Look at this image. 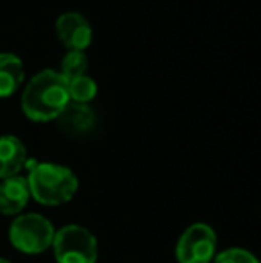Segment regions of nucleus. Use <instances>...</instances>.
I'll use <instances>...</instances> for the list:
<instances>
[{"label":"nucleus","instance_id":"14","mask_svg":"<svg viewBox=\"0 0 261 263\" xmlns=\"http://www.w3.org/2000/svg\"><path fill=\"white\" fill-rule=\"evenodd\" d=\"M0 263H13V261H9V260H6V258H0Z\"/></svg>","mask_w":261,"mask_h":263},{"label":"nucleus","instance_id":"7","mask_svg":"<svg viewBox=\"0 0 261 263\" xmlns=\"http://www.w3.org/2000/svg\"><path fill=\"white\" fill-rule=\"evenodd\" d=\"M27 165V149L18 136H0V179L18 176Z\"/></svg>","mask_w":261,"mask_h":263},{"label":"nucleus","instance_id":"8","mask_svg":"<svg viewBox=\"0 0 261 263\" xmlns=\"http://www.w3.org/2000/svg\"><path fill=\"white\" fill-rule=\"evenodd\" d=\"M31 194H29L27 179L20 174L2 179L0 183V213L4 215H20L27 206Z\"/></svg>","mask_w":261,"mask_h":263},{"label":"nucleus","instance_id":"11","mask_svg":"<svg viewBox=\"0 0 261 263\" xmlns=\"http://www.w3.org/2000/svg\"><path fill=\"white\" fill-rule=\"evenodd\" d=\"M66 88H68V99L70 102H79V104H90L95 97H97L98 86L95 83L93 77L81 76L75 79L66 81Z\"/></svg>","mask_w":261,"mask_h":263},{"label":"nucleus","instance_id":"10","mask_svg":"<svg viewBox=\"0 0 261 263\" xmlns=\"http://www.w3.org/2000/svg\"><path fill=\"white\" fill-rule=\"evenodd\" d=\"M61 129L70 135H84L91 131L95 125V113L90 104H79V102H68L61 115L56 118Z\"/></svg>","mask_w":261,"mask_h":263},{"label":"nucleus","instance_id":"2","mask_svg":"<svg viewBox=\"0 0 261 263\" xmlns=\"http://www.w3.org/2000/svg\"><path fill=\"white\" fill-rule=\"evenodd\" d=\"M29 194L43 206H61L72 201L79 190L77 176L63 165L56 163H29Z\"/></svg>","mask_w":261,"mask_h":263},{"label":"nucleus","instance_id":"3","mask_svg":"<svg viewBox=\"0 0 261 263\" xmlns=\"http://www.w3.org/2000/svg\"><path fill=\"white\" fill-rule=\"evenodd\" d=\"M54 229L52 222L39 213L18 215L9 226V242L24 254H42L52 247Z\"/></svg>","mask_w":261,"mask_h":263},{"label":"nucleus","instance_id":"4","mask_svg":"<svg viewBox=\"0 0 261 263\" xmlns=\"http://www.w3.org/2000/svg\"><path fill=\"white\" fill-rule=\"evenodd\" d=\"M52 249L57 263H97V238L79 224H68L56 231Z\"/></svg>","mask_w":261,"mask_h":263},{"label":"nucleus","instance_id":"1","mask_svg":"<svg viewBox=\"0 0 261 263\" xmlns=\"http://www.w3.org/2000/svg\"><path fill=\"white\" fill-rule=\"evenodd\" d=\"M68 102L66 79L52 68L32 76L22 91V111L32 122L56 120Z\"/></svg>","mask_w":261,"mask_h":263},{"label":"nucleus","instance_id":"12","mask_svg":"<svg viewBox=\"0 0 261 263\" xmlns=\"http://www.w3.org/2000/svg\"><path fill=\"white\" fill-rule=\"evenodd\" d=\"M88 66H90V59H88V55L83 50H68L63 55V59H61V68L57 72L68 81L81 76H86Z\"/></svg>","mask_w":261,"mask_h":263},{"label":"nucleus","instance_id":"5","mask_svg":"<svg viewBox=\"0 0 261 263\" xmlns=\"http://www.w3.org/2000/svg\"><path fill=\"white\" fill-rule=\"evenodd\" d=\"M175 256L179 263H211L216 256V233L202 222L192 224L179 238Z\"/></svg>","mask_w":261,"mask_h":263},{"label":"nucleus","instance_id":"6","mask_svg":"<svg viewBox=\"0 0 261 263\" xmlns=\"http://www.w3.org/2000/svg\"><path fill=\"white\" fill-rule=\"evenodd\" d=\"M56 34L68 50H86L93 40V27L84 14L66 11L56 20Z\"/></svg>","mask_w":261,"mask_h":263},{"label":"nucleus","instance_id":"13","mask_svg":"<svg viewBox=\"0 0 261 263\" xmlns=\"http://www.w3.org/2000/svg\"><path fill=\"white\" fill-rule=\"evenodd\" d=\"M213 263H259L258 258L252 253H249L247 249L242 247H231L222 253H218L213 258Z\"/></svg>","mask_w":261,"mask_h":263},{"label":"nucleus","instance_id":"9","mask_svg":"<svg viewBox=\"0 0 261 263\" xmlns=\"http://www.w3.org/2000/svg\"><path fill=\"white\" fill-rule=\"evenodd\" d=\"M24 81V61L13 52H0V99H7L16 93Z\"/></svg>","mask_w":261,"mask_h":263}]
</instances>
